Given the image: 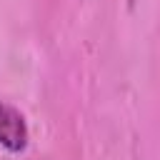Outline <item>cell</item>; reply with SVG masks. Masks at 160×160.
Returning a JSON list of instances; mask_svg holds the SVG:
<instances>
[{
  "instance_id": "cell-1",
  "label": "cell",
  "mask_w": 160,
  "mask_h": 160,
  "mask_svg": "<svg viewBox=\"0 0 160 160\" xmlns=\"http://www.w3.org/2000/svg\"><path fill=\"white\" fill-rule=\"evenodd\" d=\"M28 140L30 132L22 112L10 102L0 100V148H5L8 152H22L28 148Z\"/></svg>"
}]
</instances>
